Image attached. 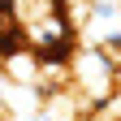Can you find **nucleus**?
Listing matches in <instances>:
<instances>
[{
    "instance_id": "1",
    "label": "nucleus",
    "mask_w": 121,
    "mask_h": 121,
    "mask_svg": "<svg viewBox=\"0 0 121 121\" xmlns=\"http://www.w3.org/2000/svg\"><path fill=\"white\" fill-rule=\"evenodd\" d=\"M69 91L86 104L91 112L104 108V104L117 95V60L104 52V48L78 43V52L69 56Z\"/></svg>"
},
{
    "instance_id": "2",
    "label": "nucleus",
    "mask_w": 121,
    "mask_h": 121,
    "mask_svg": "<svg viewBox=\"0 0 121 121\" xmlns=\"http://www.w3.org/2000/svg\"><path fill=\"white\" fill-rule=\"evenodd\" d=\"M56 13H65V0H13L9 4V22L26 30V26H35L43 17H56Z\"/></svg>"
},
{
    "instance_id": "3",
    "label": "nucleus",
    "mask_w": 121,
    "mask_h": 121,
    "mask_svg": "<svg viewBox=\"0 0 121 121\" xmlns=\"http://www.w3.org/2000/svg\"><path fill=\"white\" fill-rule=\"evenodd\" d=\"M0 60H4V56H0Z\"/></svg>"
}]
</instances>
